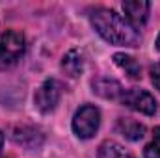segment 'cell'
Listing matches in <instances>:
<instances>
[{
    "label": "cell",
    "instance_id": "cell-1",
    "mask_svg": "<svg viewBox=\"0 0 160 158\" xmlns=\"http://www.w3.org/2000/svg\"><path fill=\"white\" fill-rule=\"evenodd\" d=\"M91 24L95 32L104 41L121 47H138L140 43V32L130 26V22L118 15L114 9L99 7L91 13Z\"/></svg>",
    "mask_w": 160,
    "mask_h": 158
},
{
    "label": "cell",
    "instance_id": "cell-2",
    "mask_svg": "<svg viewBox=\"0 0 160 158\" xmlns=\"http://www.w3.org/2000/svg\"><path fill=\"white\" fill-rule=\"evenodd\" d=\"M24 52V36L17 30H6L0 36V69L15 65Z\"/></svg>",
    "mask_w": 160,
    "mask_h": 158
},
{
    "label": "cell",
    "instance_id": "cell-3",
    "mask_svg": "<svg viewBox=\"0 0 160 158\" xmlns=\"http://www.w3.org/2000/svg\"><path fill=\"white\" fill-rule=\"evenodd\" d=\"M99 125H101V112L91 104H86L80 110H77L73 117V130L80 140L93 138L95 132L99 130Z\"/></svg>",
    "mask_w": 160,
    "mask_h": 158
},
{
    "label": "cell",
    "instance_id": "cell-4",
    "mask_svg": "<svg viewBox=\"0 0 160 158\" xmlns=\"http://www.w3.org/2000/svg\"><path fill=\"white\" fill-rule=\"evenodd\" d=\"M62 84L54 78L45 80L38 87L36 95H34V102H36V108L39 110L41 114H48L52 112L58 102H60V97H62Z\"/></svg>",
    "mask_w": 160,
    "mask_h": 158
},
{
    "label": "cell",
    "instance_id": "cell-5",
    "mask_svg": "<svg viewBox=\"0 0 160 158\" xmlns=\"http://www.w3.org/2000/svg\"><path fill=\"white\" fill-rule=\"evenodd\" d=\"M121 102L125 106H128L130 110L140 112V114H145V116H155L157 114V101L145 89H136L134 87V89L123 91Z\"/></svg>",
    "mask_w": 160,
    "mask_h": 158
},
{
    "label": "cell",
    "instance_id": "cell-6",
    "mask_svg": "<svg viewBox=\"0 0 160 158\" xmlns=\"http://www.w3.org/2000/svg\"><path fill=\"white\" fill-rule=\"evenodd\" d=\"M11 140L17 145L24 147V149H39L41 145H43L45 136H43V132H41L39 128H36V126L19 125V126H15L11 130Z\"/></svg>",
    "mask_w": 160,
    "mask_h": 158
},
{
    "label": "cell",
    "instance_id": "cell-7",
    "mask_svg": "<svg viewBox=\"0 0 160 158\" xmlns=\"http://www.w3.org/2000/svg\"><path fill=\"white\" fill-rule=\"evenodd\" d=\"M149 9L151 4L145 0H127L123 2V11H125V19L130 22L132 28L140 30L143 28V24L149 19Z\"/></svg>",
    "mask_w": 160,
    "mask_h": 158
},
{
    "label": "cell",
    "instance_id": "cell-8",
    "mask_svg": "<svg viewBox=\"0 0 160 158\" xmlns=\"http://www.w3.org/2000/svg\"><path fill=\"white\" fill-rule=\"evenodd\" d=\"M91 87H93V93L101 95L102 99H121L123 95V87L118 80L106 78V77H101V78H95L91 82Z\"/></svg>",
    "mask_w": 160,
    "mask_h": 158
},
{
    "label": "cell",
    "instance_id": "cell-9",
    "mask_svg": "<svg viewBox=\"0 0 160 158\" xmlns=\"http://www.w3.org/2000/svg\"><path fill=\"white\" fill-rule=\"evenodd\" d=\"M62 69L71 77V78H77L82 75L84 71V52L78 48H71L63 60H62Z\"/></svg>",
    "mask_w": 160,
    "mask_h": 158
},
{
    "label": "cell",
    "instance_id": "cell-10",
    "mask_svg": "<svg viewBox=\"0 0 160 158\" xmlns=\"http://www.w3.org/2000/svg\"><path fill=\"white\" fill-rule=\"evenodd\" d=\"M118 130L121 136H125L130 141H138L145 136V126L134 119H119L118 121Z\"/></svg>",
    "mask_w": 160,
    "mask_h": 158
},
{
    "label": "cell",
    "instance_id": "cell-11",
    "mask_svg": "<svg viewBox=\"0 0 160 158\" xmlns=\"http://www.w3.org/2000/svg\"><path fill=\"white\" fill-rule=\"evenodd\" d=\"M114 63H116L119 69H123V71L128 75V78H132V80L140 78V75H142L140 63H138L132 56H128V54H123V52L114 54Z\"/></svg>",
    "mask_w": 160,
    "mask_h": 158
},
{
    "label": "cell",
    "instance_id": "cell-12",
    "mask_svg": "<svg viewBox=\"0 0 160 158\" xmlns=\"http://www.w3.org/2000/svg\"><path fill=\"white\" fill-rule=\"evenodd\" d=\"M99 158H134L130 153H127L119 143L116 141H104L99 147Z\"/></svg>",
    "mask_w": 160,
    "mask_h": 158
},
{
    "label": "cell",
    "instance_id": "cell-13",
    "mask_svg": "<svg viewBox=\"0 0 160 158\" xmlns=\"http://www.w3.org/2000/svg\"><path fill=\"white\" fill-rule=\"evenodd\" d=\"M143 158H160V126L155 128L153 140L143 151Z\"/></svg>",
    "mask_w": 160,
    "mask_h": 158
},
{
    "label": "cell",
    "instance_id": "cell-14",
    "mask_svg": "<svg viewBox=\"0 0 160 158\" xmlns=\"http://www.w3.org/2000/svg\"><path fill=\"white\" fill-rule=\"evenodd\" d=\"M151 80H153V84L160 89V63H157V65L151 69Z\"/></svg>",
    "mask_w": 160,
    "mask_h": 158
},
{
    "label": "cell",
    "instance_id": "cell-15",
    "mask_svg": "<svg viewBox=\"0 0 160 158\" xmlns=\"http://www.w3.org/2000/svg\"><path fill=\"white\" fill-rule=\"evenodd\" d=\"M2 145H4V134L0 132V151H2Z\"/></svg>",
    "mask_w": 160,
    "mask_h": 158
},
{
    "label": "cell",
    "instance_id": "cell-16",
    "mask_svg": "<svg viewBox=\"0 0 160 158\" xmlns=\"http://www.w3.org/2000/svg\"><path fill=\"white\" fill-rule=\"evenodd\" d=\"M157 48L160 50V36H158V39H157Z\"/></svg>",
    "mask_w": 160,
    "mask_h": 158
}]
</instances>
